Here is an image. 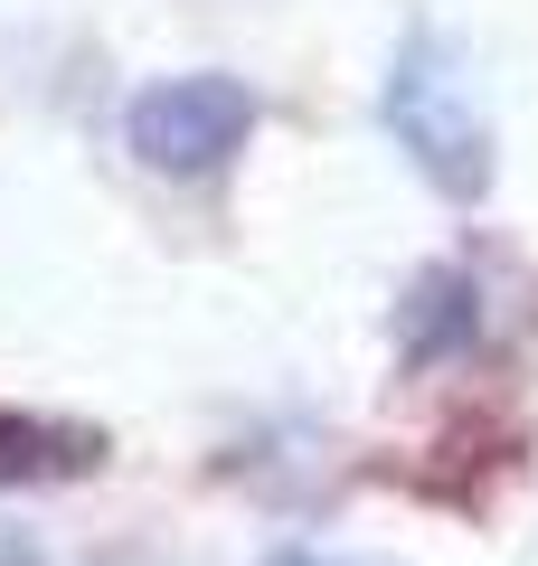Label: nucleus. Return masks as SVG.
<instances>
[{
    "label": "nucleus",
    "mask_w": 538,
    "mask_h": 566,
    "mask_svg": "<svg viewBox=\"0 0 538 566\" xmlns=\"http://www.w3.org/2000/svg\"><path fill=\"white\" fill-rule=\"evenodd\" d=\"M256 114H265V104H256L246 76L199 66V76L142 85L133 114H123V142H133V161L161 170V180H218L246 142H256Z\"/></svg>",
    "instance_id": "obj_2"
},
{
    "label": "nucleus",
    "mask_w": 538,
    "mask_h": 566,
    "mask_svg": "<svg viewBox=\"0 0 538 566\" xmlns=\"http://www.w3.org/2000/svg\"><path fill=\"white\" fill-rule=\"evenodd\" d=\"M114 434L85 416H39V406H0V491H58L95 482Z\"/></svg>",
    "instance_id": "obj_3"
},
{
    "label": "nucleus",
    "mask_w": 538,
    "mask_h": 566,
    "mask_svg": "<svg viewBox=\"0 0 538 566\" xmlns=\"http://www.w3.org/2000/svg\"><path fill=\"white\" fill-rule=\"evenodd\" d=\"M379 114H387V133H397V151L454 208H473L482 189H492V114H482L473 66H463V48L444 39V29H406Z\"/></svg>",
    "instance_id": "obj_1"
},
{
    "label": "nucleus",
    "mask_w": 538,
    "mask_h": 566,
    "mask_svg": "<svg viewBox=\"0 0 538 566\" xmlns=\"http://www.w3.org/2000/svg\"><path fill=\"white\" fill-rule=\"evenodd\" d=\"M482 340V283L473 264H425L406 283V312H397V359L406 368H444Z\"/></svg>",
    "instance_id": "obj_4"
},
{
    "label": "nucleus",
    "mask_w": 538,
    "mask_h": 566,
    "mask_svg": "<svg viewBox=\"0 0 538 566\" xmlns=\"http://www.w3.org/2000/svg\"><path fill=\"white\" fill-rule=\"evenodd\" d=\"M265 566H350V557H312V547H283V557H265Z\"/></svg>",
    "instance_id": "obj_5"
}]
</instances>
